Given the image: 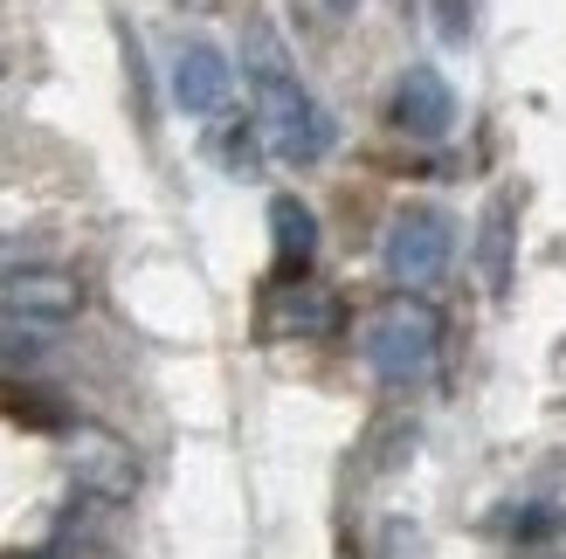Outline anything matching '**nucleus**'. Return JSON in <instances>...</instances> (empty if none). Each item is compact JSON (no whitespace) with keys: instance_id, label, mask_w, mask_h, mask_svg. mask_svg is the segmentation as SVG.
Here are the masks:
<instances>
[{"instance_id":"nucleus-1","label":"nucleus","mask_w":566,"mask_h":559,"mask_svg":"<svg viewBox=\"0 0 566 559\" xmlns=\"http://www.w3.org/2000/svg\"><path fill=\"white\" fill-rule=\"evenodd\" d=\"M242 76H249V91H256V131H263V146L276 159H291V166H318L332 152V110L311 97V83L297 76L291 63V49L276 42V28L270 21H249V35H242Z\"/></svg>"},{"instance_id":"nucleus-2","label":"nucleus","mask_w":566,"mask_h":559,"mask_svg":"<svg viewBox=\"0 0 566 559\" xmlns=\"http://www.w3.org/2000/svg\"><path fill=\"white\" fill-rule=\"evenodd\" d=\"M174 104L187 118H221V110L235 104V70L208 35H187L174 49Z\"/></svg>"},{"instance_id":"nucleus-3","label":"nucleus","mask_w":566,"mask_h":559,"mask_svg":"<svg viewBox=\"0 0 566 559\" xmlns=\"http://www.w3.org/2000/svg\"><path fill=\"white\" fill-rule=\"evenodd\" d=\"M449 263V221L436 208H408L394 214V235H387V270L401 284H436Z\"/></svg>"},{"instance_id":"nucleus-4","label":"nucleus","mask_w":566,"mask_h":559,"mask_svg":"<svg viewBox=\"0 0 566 559\" xmlns=\"http://www.w3.org/2000/svg\"><path fill=\"white\" fill-rule=\"evenodd\" d=\"M394 125H401L408 138H449L457 131V91H449L442 70H408L401 83H394Z\"/></svg>"},{"instance_id":"nucleus-5","label":"nucleus","mask_w":566,"mask_h":559,"mask_svg":"<svg viewBox=\"0 0 566 559\" xmlns=\"http://www.w3.org/2000/svg\"><path fill=\"white\" fill-rule=\"evenodd\" d=\"M76 304V284L55 270H21V276H0V312H21V318H63Z\"/></svg>"},{"instance_id":"nucleus-6","label":"nucleus","mask_w":566,"mask_h":559,"mask_svg":"<svg viewBox=\"0 0 566 559\" xmlns=\"http://www.w3.org/2000/svg\"><path fill=\"white\" fill-rule=\"evenodd\" d=\"M270 221H276V242H283V256L291 263H304L311 256V242H318V229H311V214H304V201H270Z\"/></svg>"},{"instance_id":"nucleus-7","label":"nucleus","mask_w":566,"mask_h":559,"mask_svg":"<svg viewBox=\"0 0 566 559\" xmlns=\"http://www.w3.org/2000/svg\"><path fill=\"white\" fill-rule=\"evenodd\" d=\"M14 256H21V242H8V235H0V270H8Z\"/></svg>"},{"instance_id":"nucleus-8","label":"nucleus","mask_w":566,"mask_h":559,"mask_svg":"<svg viewBox=\"0 0 566 559\" xmlns=\"http://www.w3.org/2000/svg\"><path fill=\"white\" fill-rule=\"evenodd\" d=\"M332 8H338V14H346V8H353V0H332Z\"/></svg>"},{"instance_id":"nucleus-9","label":"nucleus","mask_w":566,"mask_h":559,"mask_svg":"<svg viewBox=\"0 0 566 559\" xmlns=\"http://www.w3.org/2000/svg\"><path fill=\"white\" fill-rule=\"evenodd\" d=\"M0 83H8V55H0Z\"/></svg>"}]
</instances>
